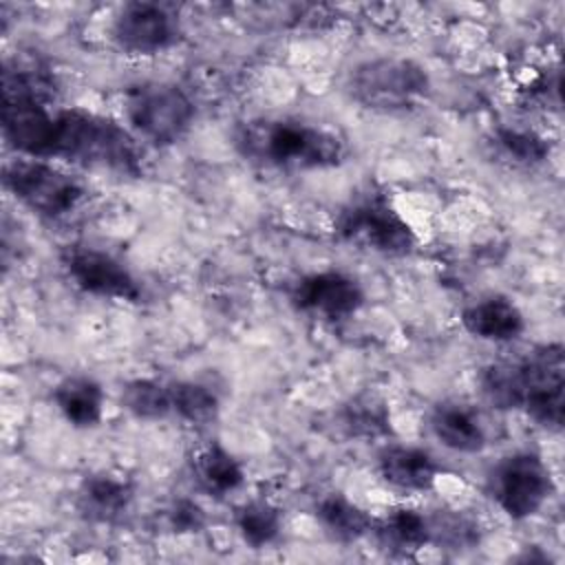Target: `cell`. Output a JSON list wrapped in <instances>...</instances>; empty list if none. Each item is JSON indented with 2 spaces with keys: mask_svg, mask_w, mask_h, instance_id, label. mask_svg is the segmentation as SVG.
<instances>
[{
  "mask_svg": "<svg viewBox=\"0 0 565 565\" xmlns=\"http://www.w3.org/2000/svg\"><path fill=\"white\" fill-rule=\"evenodd\" d=\"M483 397L497 408H521L545 428L558 430L565 413V351L545 344L519 360L494 362L483 369Z\"/></svg>",
  "mask_w": 565,
  "mask_h": 565,
  "instance_id": "6da1fadb",
  "label": "cell"
},
{
  "mask_svg": "<svg viewBox=\"0 0 565 565\" xmlns=\"http://www.w3.org/2000/svg\"><path fill=\"white\" fill-rule=\"evenodd\" d=\"M236 146L245 157L282 170L333 168L344 157L338 135L298 119L249 121L241 126Z\"/></svg>",
  "mask_w": 565,
  "mask_h": 565,
  "instance_id": "7a4b0ae2",
  "label": "cell"
},
{
  "mask_svg": "<svg viewBox=\"0 0 565 565\" xmlns=\"http://www.w3.org/2000/svg\"><path fill=\"white\" fill-rule=\"evenodd\" d=\"M53 157L119 174L139 172V148L132 135L117 121L82 108L55 113Z\"/></svg>",
  "mask_w": 565,
  "mask_h": 565,
  "instance_id": "3957f363",
  "label": "cell"
},
{
  "mask_svg": "<svg viewBox=\"0 0 565 565\" xmlns=\"http://www.w3.org/2000/svg\"><path fill=\"white\" fill-rule=\"evenodd\" d=\"M358 104L377 113H402L419 106L430 88L424 66L406 57H375L355 66L349 79Z\"/></svg>",
  "mask_w": 565,
  "mask_h": 565,
  "instance_id": "277c9868",
  "label": "cell"
},
{
  "mask_svg": "<svg viewBox=\"0 0 565 565\" xmlns=\"http://www.w3.org/2000/svg\"><path fill=\"white\" fill-rule=\"evenodd\" d=\"M335 234L358 249L384 256H404L417 241L411 225L380 194H366L342 207L335 221Z\"/></svg>",
  "mask_w": 565,
  "mask_h": 565,
  "instance_id": "5b68a950",
  "label": "cell"
},
{
  "mask_svg": "<svg viewBox=\"0 0 565 565\" xmlns=\"http://www.w3.org/2000/svg\"><path fill=\"white\" fill-rule=\"evenodd\" d=\"M126 115L139 137L154 146H170L190 130L194 104L174 84L148 82L128 93Z\"/></svg>",
  "mask_w": 565,
  "mask_h": 565,
  "instance_id": "8992f818",
  "label": "cell"
},
{
  "mask_svg": "<svg viewBox=\"0 0 565 565\" xmlns=\"http://www.w3.org/2000/svg\"><path fill=\"white\" fill-rule=\"evenodd\" d=\"M490 490L505 516L523 521L534 516L554 492V479L545 461L530 450L512 452L497 463Z\"/></svg>",
  "mask_w": 565,
  "mask_h": 565,
  "instance_id": "52a82bcc",
  "label": "cell"
},
{
  "mask_svg": "<svg viewBox=\"0 0 565 565\" xmlns=\"http://www.w3.org/2000/svg\"><path fill=\"white\" fill-rule=\"evenodd\" d=\"M4 185L22 205L49 218L71 212L84 194L77 179L42 159L7 163Z\"/></svg>",
  "mask_w": 565,
  "mask_h": 565,
  "instance_id": "ba28073f",
  "label": "cell"
},
{
  "mask_svg": "<svg viewBox=\"0 0 565 565\" xmlns=\"http://www.w3.org/2000/svg\"><path fill=\"white\" fill-rule=\"evenodd\" d=\"M68 278L86 294L135 302L141 289L132 274L110 254L93 247H71L64 254Z\"/></svg>",
  "mask_w": 565,
  "mask_h": 565,
  "instance_id": "9c48e42d",
  "label": "cell"
},
{
  "mask_svg": "<svg viewBox=\"0 0 565 565\" xmlns=\"http://www.w3.org/2000/svg\"><path fill=\"white\" fill-rule=\"evenodd\" d=\"M291 300L305 313L324 320H344L362 307L364 291L349 274L327 269L302 276L294 285Z\"/></svg>",
  "mask_w": 565,
  "mask_h": 565,
  "instance_id": "30bf717a",
  "label": "cell"
},
{
  "mask_svg": "<svg viewBox=\"0 0 565 565\" xmlns=\"http://www.w3.org/2000/svg\"><path fill=\"white\" fill-rule=\"evenodd\" d=\"M2 132L29 159H53L55 113L35 97H2Z\"/></svg>",
  "mask_w": 565,
  "mask_h": 565,
  "instance_id": "8fae6325",
  "label": "cell"
},
{
  "mask_svg": "<svg viewBox=\"0 0 565 565\" xmlns=\"http://www.w3.org/2000/svg\"><path fill=\"white\" fill-rule=\"evenodd\" d=\"M113 38L128 53L152 55L177 40V20L161 4L130 2L115 15Z\"/></svg>",
  "mask_w": 565,
  "mask_h": 565,
  "instance_id": "7c38bea8",
  "label": "cell"
},
{
  "mask_svg": "<svg viewBox=\"0 0 565 565\" xmlns=\"http://www.w3.org/2000/svg\"><path fill=\"white\" fill-rule=\"evenodd\" d=\"M461 322L468 333L488 342H510L525 329L521 309L503 296H488L468 305Z\"/></svg>",
  "mask_w": 565,
  "mask_h": 565,
  "instance_id": "4fadbf2b",
  "label": "cell"
},
{
  "mask_svg": "<svg viewBox=\"0 0 565 565\" xmlns=\"http://www.w3.org/2000/svg\"><path fill=\"white\" fill-rule=\"evenodd\" d=\"M377 470L386 483L406 492L430 490L439 472L437 461L413 446H386L377 455Z\"/></svg>",
  "mask_w": 565,
  "mask_h": 565,
  "instance_id": "5bb4252c",
  "label": "cell"
},
{
  "mask_svg": "<svg viewBox=\"0 0 565 565\" xmlns=\"http://www.w3.org/2000/svg\"><path fill=\"white\" fill-rule=\"evenodd\" d=\"M430 430L448 450L472 455L486 446V428L477 413L459 402H441L430 413Z\"/></svg>",
  "mask_w": 565,
  "mask_h": 565,
  "instance_id": "9a60e30c",
  "label": "cell"
},
{
  "mask_svg": "<svg viewBox=\"0 0 565 565\" xmlns=\"http://www.w3.org/2000/svg\"><path fill=\"white\" fill-rule=\"evenodd\" d=\"M53 399L62 417L75 428H93L104 415V391L88 375H68L55 391Z\"/></svg>",
  "mask_w": 565,
  "mask_h": 565,
  "instance_id": "2e32d148",
  "label": "cell"
},
{
  "mask_svg": "<svg viewBox=\"0 0 565 565\" xmlns=\"http://www.w3.org/2000/svg\"><path fill=\"white\" fill-rule=\"evenodd\" d=\"M377 541L393 554L411 556L422 550L430 536V521L413 508H393L382 519L373 521Z\"/></svg>",
  "mask_w": 565,
  "mask_h": 565,
  "instance_id": "e0dca14e",
  "label": "cell"
},
{
  "mask_svg": "<svg viewBox=\"0 0 565 565\" xmlns=\"http://www.w3.org/2000/svg\"><path fill=\"white\" fill-rule=\"evenodd\" d=\"M79 510L95 521H113L132 501V486L113 475H93L79 488Z\"/></svg>",
  "mask_w": 565,
  "mask_h": 565,
  "instance_id": "ac0fdd59",
  "label": "cell"
},
{
  "mask_svg": "<svg viewBox=\"0 0 565 565\" xmlns=\"http://www.w3.org/2000/svg\"><path fill=\"white\" fill-rule=\"evenodd\" d=\"M196 481L212 494H227L241 488L245 475L241 463L221 444H207L192 459Z\"/></svg>",
  "mask_w": 565,
  "mask_h": 565,
  "instance_id": "d6986e66",
  "label": "cell"
},
{
  "mask_svg": "<svg viewBox=\"0 0 565 565\" xmlns=\"http://www.w3.org/2000/svg\"><path fill=\"white\" fill-rule=\"evenodd\" d=\"M318 521L324 525V530L344 543L358 541L373 532V519L353 501H349L344 494H327L316 503Z\"/></svg>",
  "mask_w": 565,
  "mask_h": 565,
  "instance_id": "ffe728a7",
  "label": "cell"
},
{
  "mask_svg": "<svg viewBox=\"0 0 565 565\" xmlns=\"http://www.w3.org/2000/svg\"><path fill=\"white\" fill-rule=\"evenodd\" d=\"M236 527L249 547L260 550L278 539L282 519L278 508H274L269 501L254 499L236 510Z\"/></svg>",
  "mask_w": 565,
  "mask_h": 565,
  "instance_id": "44dd1931",
  "label": "cell"
},
{
  "mask_svg": "<svg viewBox=\"0 0 565 565\" xmlns=\"http://www.w3.org/2000/svg\"><path fill=\"white\" fill-rule=\"evenodd\" d=\"M121 404L139 419H161L172 413L170 384L148 377L132 380L121 391Z\"/></svg>",
  "mask_w": 565,
  "mask_h": 565,
  "instance_id": "7402d4cb",
  "label": "cell"
},
{
  "mask_svg": "<svg viewBox=\"0 0 565 565\" xmlns=\"http://www.w3.org/2000/svg\"><path fill=\"white\" fill-rule=\"evenodd\" d=\"M170 402L172 413L190 424H207L221 408L216 393L199 382H172Z\"/></svg>",
  "mask_w": 565,
  "mask_h": 565,
  "instance_id": "603a6c76",
  "label": "cell"
},
{
  "mask_svg": "<svg viewBox=\"0 0 565 565\" xmlns=\"http://www.w3.org/2000/svg\"><path fill=\"white\" fill-rule=\"evenodd\" d=\"M494 146L514 166H539L550 157V143L534 130L523 128H497Z\"/></svg>",
  "mask_w": 565,
  "mask_h": 565,
  "instance_id": "cb8c5ba5",
  "label": "cell"
},
{
  "mask_svg": "<svg viewBox=\"0 0 565 565\" xmlns=\"http://www.w3.org/2000/svg\"><path fill=\"white\" fill-rule=\"evenodd\" d=\"M388 408L373 395H360L342 411V428L351 437H380L388 433Z\"/></svg>",
  "mask_w": 565,
  "mask_h": 565,
  "instance_id": "d4e9b609",
  "label": "cell"
},
{
  "mask_svg": "<svg viewBox=\"0 0 565 565\" xmlns=\"http://www.w3.org/2000/svg\"><path fill=\"white\" fill-rule=\"evenodd\" d=\"M168 521L174 532H199L205 525V512L190 499H179L168 510Z\"/></svg>",
  "mask_w": 565,
  "mask_h": 565,
  "instance_id": "484cf974",
  "label": "cell"
}]
</instances>
